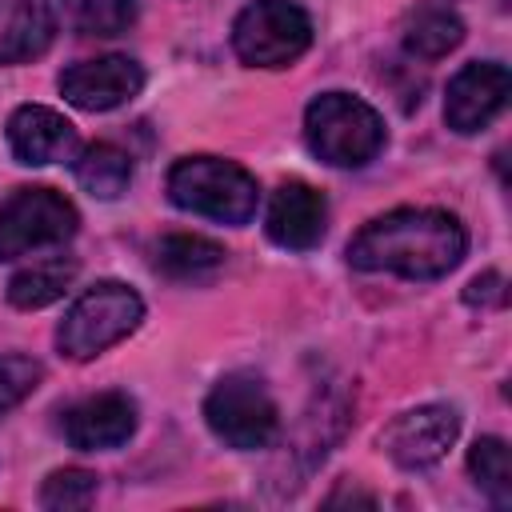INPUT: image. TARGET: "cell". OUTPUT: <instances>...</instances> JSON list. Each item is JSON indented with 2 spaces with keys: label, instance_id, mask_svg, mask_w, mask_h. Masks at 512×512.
Returning a JSON list of instances; mask_svg holds the SVG:
<instances>
[{
  "label": "cell",
  "instance_id": "obj_1",
  "mask_svg": "<svg viewBox=\"0 0 512 512\" xmlns=\"http://www.w3.org/2000/svg\"><path fill=\"white\" fill-rule=\"evenodd\" d=\"M468 252L460 216L444 208H396L368 220L348 240V264L360 272H396L404 280H440Z\"/></svg>",
  "mask_w": 512,
  "mask_h": 512
},
{
  "label": "cell",
  "instance_id": "obj_2",
  "mask_svg": "<svg viewBox=\"0 0 512 512\" xmlns=\"http://www.w3.org/2000/svg\"><path fill=\"white\" fill-rule=\"evenodd\" d=\"M304 140L332 168H364L384 152L388 128L368 100L352 92H320L304 112Z\"/></svg>",
  "mask_w": 512,
  "mask_h": 512
},
{
  "label": "cell",
  "instance_id": "obj_3",
  "mask_svg": "<svg viewBox=\"0 0 512 512\" xmlns=\"http://www.w3.org/2000/svg\"><path fill=\"white\" fill-rule=\"evenodd\" d=\"M168 200L216 224H248L260 204V184L248 168L220 156H184L168 172Z\"/></svg>",
  "mask_w": 512,
  "mask_h": 512
},
{
  "label": "cell",
  "instance_id": "obj_4",
  "mask_svg": "<svg viewBox=\"0 0 512 512\" xmlns=\"http://www.w3.org/2000/svg\"><path fill=\"white\" fill-rule=\"evenodd\" d=\"M144 320V300L120 280H100L76 296L56 328V348L68 360H92L132 336Z\"/></svg>",
  "mask_w": 512,
  "mask_h": 512
},
{
  "label": "cell",
  "instance_id": "obj_5",
  "mask_svg": "<svg viewBox=\"0 0 512 512\" xmlns=\"http://www.w3.org/2000/svg\"><path fill=\"white\" fill-rule=\"evenodd\" d=\"M204 420L216 440L236 452H256L276 436L280 412L268 384L252 372H228L204 396Z\"/></svg>",
  "mask_w": 512,
  "mask_h": 512
},
{
  "label": "cell",
  "instance_id": "obj_6",
  "mask_svg": "<svg viewBox=\"0 0 512 512\" xmlns=\"http://www.w3.org/2000/svg\"><path fill=\"white\" fill-rule=\"evenodd\" d=\"M312 44V20L292 0H252L232 20V52L248 68H288Z\"/></svg>",
  "mask_w": 512,
  "mask_h": 512
},
{
  "label": "cell",
  "instance_id": "obj_7",
  "mask_svg": "<svg viewBox=\"0 0 512 512\" xmlns=\"http://www.w3.org/2000/svg\"><path fill=\"white\" fill-rule=\"evenodd\" d=\"M76 224H80V212L64 192L48 184L16 188L0 204V260L56 248L76 236Z\"/></svg>",
  "mask_w": 512,
  "mask_h": 512
},
{
  "label": "cell",
  "instance_id": "obj_8",
  "mask_svg": "<svg viewBox=\"0 0 512 512\" xmlns=\"http://www.w3.org/2000/svg\"><path fill=\"white\" fill-rule=\"evenodd\" d=\"M456 436H460V412L452 404H420V408L400 412L384 428L380 444L396 468L420 472V468L440 464L444 452L456 444Z\"/></svg>",
  "mask_w": 512,
  "mask_h": 512
},
{
  "label": "cell",
  "instance_id": "obj_9",
  "mask_svg": "<svg viewBox=\"0 0 512 512\" xmlns=\"http://www.w3.org/2000/svg\"><path fill=\"white\" fill-rule=\"evenodd\" d=\"M508 92H512V76H508L504 64H496V60H472V64H464L448 80V92H444V124L456 136H472V132L488 128L504 112Z\"/></svg>",
  "mask_w": 512,
  "mask_h": 512
},
{
  "label": "cell",
  "instance_id": "obj_10",
  "mask_svg": "<svg viewBox=\"0 0 512 512\" xmlns=\"http://www.w3.org/2000/svg\"><path fill=\"white\" fill-rule=\"evenodd\" d=\"M60 96L80 108V112H112L140 96L144 88V68L128 56H100V60H80L60 72Z\"/></svg>",
  "mask_w": 512,
  "mask_h": 512
},
{
  "label": "cell",
  "instance_id": "obj_11",
  "mask_svg": "<svg viewBox=\"0 0 512 512\" xmlns=\"http://www.w3.org/2000/svg\"><path fill=\"white\" fill-rule=\"evenodd\" d=\"M264 228H268V240L288 248V252H308L324 240V228H328V204L324 196L304 184V180H284L276 192H272V204H268V216H264Z\"/></svg>",
  "mask_w": 512,
  "mask_h": 512
},
{
  "label": "cell",
  "instance_id": "obj_12",
  "mask_svg": "<svg viewBox=\"0 0 512 512\" xmlns=\"http://www.w3.org/2000/svg\"><path fill=\"white\" fill-rule=\"evenodd\" d=\"M136 432V400L128 392H100L64 412V436L80 452H104L128 444Z\"/></svg>",
  "mask_w": 512,
  "mask_h": 512
},
{
  "label": "cell",
  "instance_id": "obj_13",
  "mask_svg": "<svg viewBox=\"0 0 512 512\" xmlns=\"http://www.w3.org/2000/svg\"><path fill=\"white\" fill-rule=\"evenodd\" d=\"M8 148L20 164H56V160H72L80 140L72 120H64L56 108L20 104L8 116Z\"/></svg>",
  "mask_w": 512,
  "mask_h": 512
},
{
  "label": "cell",
  "instance_id": "obj_14",
  "mask_svg": "<svg viewBox=\"0 0 512 512\" xmlns=\"http://www.w3.org/2000/svg\"><path fill=\"white\" fill-rule=\"evenodd\" d=\"M64 12L68 0H20L8 28L0 32V68L40 60L64 28Z\"/></svg>",
  "mask_w": 512,
  "mask_h": 512
},
{
  "label": "cell",
  "instance_id": "obj_15",
  "mask_svg": "<svg viewBox=\"0 0 512 512\" xmlns=\"http://www.w3.org/2000/svg\"><path fill=\"white\" fill-rule=\"evenodd\" d=\"M224 260H228V252L216 240L196 236V232H172L152 252L156 272H164L168 280H204V276L220 272Z\"/></svg>",
  "mask_w": 512,
  "mask_h": 512
},
{
  "label": "cell",
  "instance_id": "obj_16",
  "mask_svg": "<svg viewBox=\"0 0 512 512\" xmlns=\"http://www.w3.org/2000/svg\"><path fill=\"white\" fill-rule=\"evenodd\" d=\"M72 172L84 192H92L100 200H116L132 184V156L108 140H96L80 156H72Z\"/></svg>",
  "mask_w": 512,
  "mask_h": 512
},
{
  "label": "cell",
  "instance_id": "obj_17",
  "mask_svg": "<svg viewBox=\"0 0 512 512\" xmlns=\"http://www.w3.org/2000/svg\"><path fill=\"white\" fill-rule=\"evenodd\" d=\"M76 272H80L76 260H64V256H56V260H36V264L20 268V272L8 280V304H12V308H24V312L48 308L52 300H60V296L72 288Z\"/></svg>",
  "mask_w": 512,
  "mask_h": 512
},
{
  "label": "cell",
  "instance_id": "obj_18",
  "mask_svg": "<svg viewBox=\"0 0 512 512\" xmlns=\"http://www.w3.org/2000/svg\"><path fill=\"white\" fill-rule=\"evenodd\" d=\"M464 40V20L452 8H420L404 28V48L416 60H440Z\"/></svg>",
  "mask_w": 512,
  "mask_h": 512
},
{
  "label": "cell",
  "instance_id": "obj_19",
  "mask_svg": "<svg viewBox=\"0 0 512 512\" xmlns=\"http://www.w3.org/2000/svg\"><path fill=\"white\" fill-rule=\"evenodd\" d=\"M468 472L492 504H500V508L512 504V456L500 436H480L468 448Z\"/></svg>",
  "mask_w": 512,
  "mask_h": 512
},
{
  "label": "cell",
  "instance_id": "obj_20",
  "mask_svg": "<svg viewBox=\"0 0 512 512\" xmlns=\"http://www.w3.org/2000/svg\"><path fill=\"white\" fill-rule=\"evenodd\" d=\"M92 500H96V472H88V468H56V472H48V480L40 488V508H48V512L88 508Z\"/></svg>",
  "mask_w": 512,
  "mask_h": 512
},
{
  "label": "cell",
  "instance_id": "obj_21",
  "mask_svg": "<svg viewBox=\"0 0 512 512\" xmlns=\"http://www.w3.org/2000/svg\"><path fill=\"white\" fill-rule=\"evenodd\" d=\"M140 0H80L76 4V28L80 36H120L136 24Z\"/></svg>",
  "mask_w": 512,
  "mask_h": 512
},
{
  "label": "cell",
  "instance_id": "obj_22",
  "mask_svg": "<svg viewBox=\"0 0 512 512\" xmlns=\"http://www.w3.org/2000/svg\"><path fill=\"white\" fill-rule=\"evenodd\" d=\"M44 380V368L32 356H0V416L24 404Z\"/></svg>",
  "mask_w": 512,
  "mask_h": 512
},
{
  "label": "cell",
  "instance_id": "obj_23",
  "mask_svg": "<svg viewBox=\"0 0 512 512\" xmlns=\"http://www.w3.org/2000/svg\"><path fill=\"white\" fill-rule=\"evenodd\" d=\"M504 276L500 272H484V276H476L468 288H464V300L468 304H504Z\"/></svg>",
  "mask_w": 512,
  "mask_h": 512
}]
</instances>
